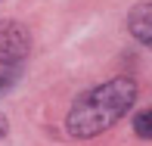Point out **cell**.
<instances>
[{"mask_svg":"<svg viewBox=\"0 0 152 146\" xmlns=\"http://www.w3.org/2000/svg\"><path fill=\"white\" fill-rule=\"evenodd\" d=\"M137 100V84L130 78H112L106 84L87 90L75 100V106L68 109L65 131L78 140H90V137L109 131L118 118L134 106Z\"/></svg>","mask_w":152,"mask_h":146,"instance_id":"6da1fadb","label":"cell"},{"mask_svg":"<svg viewBox=\"0 0 152 146\" xmlns=\"http://www.w3.org/2000/svg\"><path fill=\"white\" fill-rule=\"evenodd\" d=\"M31 50L28 28L19 22H0V68H12L19 72L25 56Z\"/></svg>","mask_w":152,"mask_h":146,"instance_id":"7a4b0ae2","label":"cell"},{"mask_svg":"<svg viewBox=\"0 0 152 146\" xmlns=\"http://www.w3.org/2000/svg\"><path fill=\"white\" fill-rule=\"evenodd\" d=\"M127 28L140 44L152 47V3H137L127 16Z\"/></svg>","mask_w":152,"mask_h":146,"instance_id":"3957f363","label":"cell"},{"mask_svg":"<svg viewBox=\"0 0 152 146\" xmlns=\"http://www.w3.org/2000/svg\"><path fill=\"white\" fill-rule=\"evenodd\" d=\"M134 131L143 140H152V109H146V112H140L134 118Z\"/></svg>","mask_w":152,"mask_h":146,"instance_id":"277c9868","label":"cell"},{"mask_svg":"<svg viewBox=\"0 0 152 146\" xmlns=\"http://www.w3.org/2000/svg\"><path fill=\"white\" fill-rule=\"evenodd\" d=\"M6 134H10V121H6V115L0 112V140H3Z\"/></svg>","mask_w":152,"mask_h":146,"instance_id":"5b68a950","label":"cell"}]
</instances>
